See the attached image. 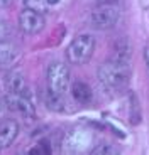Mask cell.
<instances>
[{
    "mask_svg": "<svg viewBox=\"0 0 149 155\" xmlns=\"http://www.w3.org/2000/svg\"><path fill=\"white\" fill-rule=\"evenodd\" d=\"M98 79L107 89H124L129 84V64L119 61H107L98 68Z\"/></svg>",
    "mask_w": 149,
    "mask_h": 155,
    "instance_id": "cell-1",
    "label": "cell"
},
{
    "mask_svg": "<svg viewBox=\"0 0 149 155\" xmlns=\"http://www.w3.org/2000/svg\"><path fill=\"white\" fill-rule=\"evenodd\" d=\"M120 19V8L114 2H102L90 12V24L92 27L98 31L112 29Z\"/></svg>",
    "mask_w": 149,
    "mask_h": 155,
    "instance_id": "cell-3",
    "label": "cell"
},
{
    "mask_svg": "<svg viewBox=\"0 0 149 155\" xmlns=\"http://www.w3.org/2000/svg\"><path fill=\"white\" fill-rule=\"evenodd\" d=\"M130 56H132V47H130V42L127 39H119L117 42L114 44L112 47V59L119 62H126L129 64L130 61Z\"/></svg>",
    "mask_w": 149,
    "mask_h": 155,
    "instance_id": "cell-10",
    "label": "cell"
},
{
    "mask_svg": "<svg viewBox=\"0 0 149 155\" xmlns=\"http://www.w3.org/2000/svg\"><path fill=\"white\" fill-rule=\"evenodd\" d=\"M19 135V123L14 118H5L0 121V150L9 148Z\"/></svg>",
    "mask_w": 149,
    "mask_h": 155,
    "instance_id": "cell-8",
    "label": "cell"
},
{
    "mask_svg": "<svg viewBox=\"0 0 149 155\" xmlns=\"http://www.w3.org/2000/svg\"><path fill=\"white\" fill-rule=\"evenodd\" d=\"M12 4V0H0V8H7Z\"/></svg>",
    "mask_w": 149,
    "mask_h": 155,
    "instance_id": "cell-19",
    "label": "cell"
},
{
    "mask_svg": "<svg viewBox=\"0 0 149 155\" xmlns=\"http://www.w3.org/2000/svg\"><path fill=\"white\" fill-rule=\"evenodd\" d=\"M117 148L115 147H112L110 143H100L98 147H95L93 148V153H97V155H103V153H117Z\"/></svg>",
    "mask_w": 149,
    "mask_h": 155,
    "instance_id": "cell-15",
    "label": "cell"
},
{
    "mask_svg": "<svg viewBox=\"0 0 149 155\" xmlns=\"http://www.w3.org/2000/svg\"><path fill=\"white\" fill-rule=\"evenodd\" d=\"M44 101H46V106L49 110H54V111H64V110H66L64 101L61 100V94H58V93L47 91L46 96H44Z\"/></svg>",
    "mask_w": 149,
    "mask_h": 155,
    "instance_id": "cell-13",
    "label": "cell"
},
{
    "mask_svg": "<svg viewBox=\"0 0 149 155\" xmlns=\"http://www.w3.org/2000/svg\"><path fill=\"white\" fill-rule=\"evenodd\" d=\"M90 142V135L83 130H73L70 135L66 137L64 143H66V150L70 152H80L86 147V143Z\"/></svg>",
    "mask_w": 149,
    "mask_h": 155,
    "instance_id": "cell-9",
    "label": "cell"
},
{
    "mask_svg": "<svg viewBox=\"0 0 149 155\" xmlns=\"http://www.w3.org/2000/svg\"><path fill=\"white\" fill-rule=\"evenodd\" d=\"M7 32H9V27H7V22L2 15H0V41H4L7 37Z\"/></svg>",
    "mask_w": 149,
    "mask_h": 155,
    "instance_id": "cell-17",
    "label": "cell"
},
{
    "mask_svg": "<svg viewBox=\"0 0 149 155\" xmlns=\"http://www.w3.org/2000/svg\"><path fill=\"white\" fill-rule=\"evenodd\" d=\"M100 2H114V0H100Z\"/></svg>",
    "mask_w": 149,
    "mask_h": 155,
    "instance_id": "cell-21",
    "label": "cell"
},
{
    "mask_svg": "<svg viewBox=\"0 0 149 155\" xmlns=\"http://www.w3.org/2000/svg\"><path fill=\"white\" fill-rule=\"evenodd\" d=\"M71 96L74 98V101H78L81 105H86V103H90L92 98H93V91L92 88L86 83L83 81H76L71 84Z\"/></svg>",
    "mask_w": 149,
    "mask_h": 155,
    "instance_id": "cell-11",
    "label": "cell"
},
{
    "mask_svg": "<svg viewBox=\"0 0 149 155\" xmlns=\"http://www.w3.org/2000/svg\"><path fill=\"white\" fill-rule=\"evenodd\" d=\"M24 4H26V7L39 10V12H43L47 5V4H44V0H24Z\"/></svg>",
    "mask_w": 149,
    "mask_h": 155,
    "instance_id": "cell-16",
    "label": "cell"
},
{
    "mask_svg": "<svg viewBox=\"0 0 149 155\" xmlns=\"http://www.w3.org/2000/svg\"><path fill=\"white\" fill-rule=\"evenodd\" d=\"M47 89L53 93L63 94L66 93L68 86H70V69L64 62L54 61L47 68Z\"/></svg>",
    "mask_w": 149,
    "mask_h": 155,
    "instance_id": "cell-4",
    "label": "cell"
},
{
    "mask_svg": "<svg viewBox=\"0 0 149 155\" xmlns=\"http://www.w3.org/2000/svg\"><path fill=\"white\" fill-rule=\"evenodd\" d=\"M144 61H146V66H147V71H149V46L144 47Z\"/></svg>",
    "mask_w": 149,
    "mask_h": 155,
    "instance_id": "cell-18",
    "label": "cell"
},
{
    "mask_svg": "<svg viewBox=\"0 0 149 155\" xmlns=\"http://www.w3.org/2000/svg\"><path fill=\"white\" fill-rule=\"evenodd\" d=\"M19 56V51L12 42H7V41H0V68L10 66L12 62L17 59Z\"/></svg>",
    "mask_w": 149,
    "mask_h": 155,
    "instance_id": "cell-12",
    "label": "cell"
},
{
    "mask_svg": "<svg viewBox=\"0 0 149 155\" xmlns=\"http://www.w3.org/2000/svg\"><path fill=\"white\" fill-rule=\"evenodd\" d=\"M97 42L95 37L90 34H81L71 41V44L66 49V59L71 64H85L90 61V58L93 56Z\"/></svg>",
    "mask_w": 149,
    "mask_h": 155,
    "instance_id": "cell-2",
    "label": "cell"
},
{
    "mask_svg": "<svg viewBox=\"0 0 149 155\" xmlns=\"http://www.w3.org/2000/svg\"><path fill=\"white\" fill-rule=\"evenodd\" d=\"M29 153L49 155V153H51V147H49V142H47V140H43V142H39V143L36 145V147H32L31 150H29Z\"/></svg>",
    "mask_w": 149,
    "mask_h": 155,
    "instance_id": "cell-14",
    "label": "cell"
},
{
    "mask_svg": "<svg viewBox=\"0 0 149 155\" xmlns=\"http://www.w3.org/2000/svg\"><path fill=\"white\" fill-rule=\"evenodd\" d=\"M44 25H46V20H44V15L39 10L26 7L19 14V27L24 34H27V35L39 34L44 29Z\"/></svg>",
    "mask_w": 149,
    "mask_h": 155,
    "instance_id": "cell-5",
    "label": "cell"
},
{
    "mask_svg": "<svg viewBox=\"0 0 149 155\" xmlns=\"http://www.w3.org/2000/svg\"><path fill=\"white\" fill-rule=\"evenodd\" d=\"M61 0H46V4L47 5H56V4H59Z\"/></svg>",
    "mask_w": 149,
    "mask_h": 155,
    "instance_id": "cell-20",
    "label": "cell"
},
{
    "mask_svg": "<svg viewBox=\"0 0 149 155\" xmlns=\"http://www.w3.org/2000/svg\"><path fill=\"white\" fill-rule=\"evenodd\" d=\"M5 88L9 93L20 94V96H27L31 98V86H29L27 79L22 76V73L19 71H12L5 76Z\"/></svg>",
    "mask_w": 149,
    "mask_h": 155,
    "instance_id": "cell-7",
    "label": "cell"
},
{
    "mask_svg": "<svg viewBox=\"0 0 149 155\" xmlns=\"http://www.w3.org/2000/svg\"><path fill=\"white\" fill-rule=\"evenodd\" d=\"M4 105L7 106L10 111L17 113V115H22V116H34L36 115L34 103H32L31 98H27V96L7 93V96H5V100H4Z\"/></svg>",
    "mask_w": 149,
    "mask_h": 155,
    "instance_id": "cell-6",
    "label": "cell"
}]
</instances>
